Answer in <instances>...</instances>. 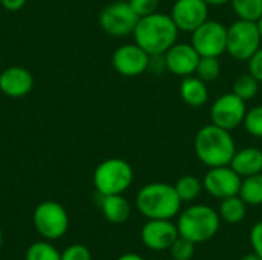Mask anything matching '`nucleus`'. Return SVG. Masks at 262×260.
Returning <instances> with one entry per match:
<instances>
[{
  "label": "nucleus",
  "mask_w": 262,
  "mask_h": 260,
  "mask_svg": "<svg viewBox=\"0 0 262 260\" xmlns=\"http://www.w3.org/2000/svg\"><path fill=\"white\" fill-rule=\"evenodd\" d=\"M101 213L111 224H124L130 216V204L123 195L101 196Z\"/></svg>",
  "instance_id": "19"
},
{
  "label": "nucleus",
  "mask_w": 262,
  "mask_h": 260,
  "mask_svg": "<svg viewBox=\"0 0 262 260\" xmlns=\"http://www.w3.org/2000/svg\"><path fill=\"white\" fill-rule=\"evenodd\" d=\"M180 95L183 101L190 107H201L209 101V89L206 81L198 77H184L180 86Z\"/></svg>",
  "instance_id": "18"
},
{
  "label": "nucleus",
  "mask_w": 262,
  "mask_h": 260,
  "mask_svg": "<svg viewBox=\"0 0 262 260\" xmlns=\"http://www.w3.org/2000/svg\"><path fill=\"white\" fill-rule=\"evenodd\" d=\"M246 113H247L246 101L238 95H235L233 92L218 97L210 109L212 123L230 132L243 126Z\"/></svg>",
  "instance_id": "10"
},
{
  "label": "nucleus",
  "mask_w": 262,
  "mask_h": 260,
  "mask_svg": "<svg viewBox=\"0 0 262 260\" xmlns=\"http://www.w3.org/2000/svg\"><path fill=\"white\" fill-rule=\"evenodd\" d=\"M209 6H221V5H226L229 3L230 0H204Z\"/></svg>",
  "instance_id": "36"
},
{
  "label": "nucleus",
  "mask_w": 262,
  "mask_h": 260,
  "mask_svg": "<svg viewBox=\"0 0 262 260\" xmlns=\"http://www.w3.org/2000/svg\"><path fill=\"white\" fill-rule=\"evenodd\" d=\"M201 55L189 43H175L164 52L166 70L177 77H189L195 74Z\"/></svg>",
  "instance_id": "15"
},
{
  "label": "nucleus",
  "mask_w": 262,
  "mask_h": 260,
  "mask_svg": "<svg viewBox=\"0 0 262 260\" xmlns=\"http://www.w3.org/2000/svg\"><path fill=\"white\" fill-rule=\"evenodd\" d=\"M28 0H0V5L9 11V12H15V11H20L25 5H26Z\"/></svg>",
  "instance_id": "34"
},
{
  "label": "nucleus",
  "mask_w": 262,
  "mask_h": 260,
  "mask_svg": "<svg viewBox=\"0 0 262 260\" xmlns=\"http://www.w3.org/2000/svg\"><path fill=\"white\" fill-rule=\"evenodd\" d=\"M195 245L192 241L178 236L175 239V242L172 244L170 250V256L173 257V260H192L193 254H195Z\"/></svg>",
  "instance_id": "28"
},
{
  "label": "nucleus",
  "mask_w": 262,
  "mask_h": 260,
  "mask_svg": "<svg viewBox=\"0 0 262 260\" xmlns=\"http://www.w3.org/2000/svg\"><path fill=\"white\" fill-rule=\"evenodd\" d=\"M178 236V228L172 219H147L141 228L143 244L154 251L169 250Z\"/></svg>",
  "instance_id": "14"
},
{
  "label": "nucleus",
  "mask_w": 262,
  "mask_h": 260,
  "mask_svg": "<svg viewBox=\"0 0 262 260\" xmlns=\"http://www.w3.org/2000/svg\"><path fill=\"white\" fill-rule=\"evenodd\" d=\"M190 44L201 57H221L227 52V26L216 20H206L192 32Z\"/></svg>",
  "instance_id": "8"
},
{
  "label": "nucleus",
  "mask_w": 262,
  "mask_h": 260,
  "mask_svg": "<svg viewBox=\"0 0 262 260\" xmlns=\"http://www.w3.org/2000/svg\"><path fill=\"white\" fill-rule=\"evenodd\" d=\"M250 244L253 251L262 259V221L255 224L250 230Z\"/></svg>",
  "instance_id": "32"
},
{
  "label": "nucleus",
  "mask_w": 262,
  "mask_h": 260,
  "mask_svg": "<svg viewBox=\"0 0 262 260\" xmlns=\"http://www.w3.org/2000/svg\"><path fill=\"white\" fill-rule=\"evenodd\" d=\"M154 74H161L166 70V61H164V54H157V55H150L149 60V69Z\"/></svg>",
  "instance_id": "33"
},
{
  "label": "nucleus",
  "mask_w": 262,
  "mask_h": 260,
  "mask_svg": "<svg viewBox=\"0 0 262 260\" xmlns=\"http://www.w3.org/2000/svg\"><path fill=\"white\" fill-rule=\"evenodd\" d=\"M25 260H61V253L49 242H35L26 250Z\"/></svg>",
  "instance_id": "26"
},
{
  "label": "nucleus",
  "mask_w": 262,
  "mask_h": 260,
  "mask_svg": "<svg viewBox=\"0 0 262 260\" xmlns=\"http://www.w3.org/2000/svg\"><path fill=\"white\" fill-rule=\"evenodd\" d=\"M175 190L177 195L180 196L181 202H193L203 192L204 185L203 181L193 175H186L181 176L177 182H175Z\"/></svg>",
  "instance_id": "22"
},
{
  "label": "nucleus",
  "mask_w": 262,
  "mask_h": 260,
  "mask_svg": "<svg viewBox=\"0 0 262 260\" xmlns=\"http://www.w3.org/2000/svg\"><path fill=\"white\" fill-rule=\"evenodd\" d=\"M117 260H146L144 257H141L140 254H135V253H126L123 256H120Z\"/></svg>",
  "instance_id": "35"
},
{
  "label": "nucleus",
  "mask_w": 262,
  "mask_h": 260,
  "mask_svg": "<svg viewBox=\"0 0 262 260\" xmlns=\"http://www.w3.org/2000/svg\"><path fill=\"white\" fill-rule=\"evenodd\" d=\"M218 213H220L221 221H224L227 224H239L246 218L247 204L241 199L239 195L230 196V198L221 199Z\"/></svg>",
  "instance_id": "20"
},
{
  "label": "nucleus",
  "mask_w": 262,
  "mask_h": 260,
  "mask_svg": "<svg viewBox=\"0 0 262 260\" xmlns=\"http://www.w3.org/2000/svg\"><path fill=\"white\" fill-rule=\"evenodd\" d=\"M137 208L146 219H173L181 210V199L173 185L146 184L137 195Z\"/></svg>",
  "instance_id": "3"
},
{
  "label": "nucleus",
  "mask_w": 262,
  "mask_h": 260,
  "mask_svg": "<svg viewBox=\"0 0 262 260\" xmlns=\"http://www.w3.org/2000/svg\"><path fill=\"white\" fill-rule=\"evenodd\" d=\"M249 74L262 83V46L249 58Z\"/></svg>",
  "instance_id": "31"
},
{
  "label": "nucleus",
  "mask_w": 262,
  "mask_h": 260,
  "mask_svg": "<svg viewBox=\"0 0 262 260\" xmlns=\"http://www.w3.org/2000/svg\"><path fill=\"white\" fill-rule=\"evenodd\" d=\"M61 260H92V256L84 245L74 244L61 253Z\"/></svg>",
  "instance_id": "30"
},
{
  "label": "nucleus",
  "mask_w": 262,
  "mask_h": 260,
  "mask_svg": "<svg viewBox=\"0 0 262 260\" xmlns=\"http://www.w3.org/2000/svg\"><path fill=\"white\" fill-rule=\"evenodd\" d=\"M34 227L45 239L54 241L66 234L69 228V216L64 207L55 201H43L34 210Z\"/></svg>",
  "instance_id": "7"
},
{
  "label": "nucleus",
  "mask_w": 262,
  "mask_h": 260,
  "mask_svg": "<svg viewBox=\"0 0 262 260\" xmlns=\"http://www.w3.org/2000/svg\"><path fill=\"white\" fill-rule=\"evenodd\" d=\"M193 149L196 158L209 169L230 166L236 153V144L230 130H226L213 123L196 132Z\"/></svg>",
  "instance_id": "1"
},
{
  "label": "nucleus",
  "mask_w": 262,
  "mask_h": 260,
  "mask_svg": "<svg viewBox=\"0 0 262 260\" xmlns=\"http://www.w3.org/2000/svg\"><path fill=\"white\" fill-rule=\"evenodd\" d=\"M2 244H3V234H2V230H0V248H2Z\"/></svg>",
  "instance_id": "39"
},
{
  "label": "nucleus",
  "mask_w": 262,
  "mask_h": 260,
  "mask_svg": "<svg viewBox=\"0 0 262 260\" xmlns=\"http://www.w3.org/2000/svg\"><path fill=\"white\" fill-rule=\"evenodd\" d=\"M138 17H146L157 12L160 0H127Z\"/></svg>",
  "instance_id": "29"
},
{
  "label": "nucleus",
  "mask_w": 262,
  "mask_h": 260,
  "mask_svg": "<svg viewBox=\"0 0 262 260\" xmlns=\"http://www.w3.org/2000/svg\"><path fill=\"white\" fill-rule=\"evenodd\" d=\"M150 55L137 43L121 44L112 55L114 69L123 77H138L149 69Z\"/></svg>",
  "instance_id": "12"
},
{
  "label": "nucleus",
  "mask_w": 262,
  "mask_h": 260,
  "mask_svg": "<svg viewBox=\"0 0 262 260\" xmlns=\"http://www.w3.org/2000/svg\"><path fill=\"white\" fill-rule=\"evenodd\" d=\"M230 167L241 178L262 173V150L259 147H244L236 150Z\"/></svg>",
  "instance_id": "17"
},
{
  "label": "nucleus",
  "mask_w": 262,
  "mask_h": 260,
  "mask_svg": "<svg viewBox=\"0 0 262 260\" xmlns=\"http://www.w3.org/2000/svg\"><path fill=\"white\" fill-rule=\"evenodd\" d=\"M229 3L241 20L256 21L262 15V0H230Z\"/></svg>",
  "instance_id": "23"
},
{
  "label": "nucleus",
  "mask_w": 262,
  "mask_h": 260,
  "mask_svg": "<svg viewBox=\"0 0 262 260\" xmlns=\"http://www.w3.org/2000/svg\"><path fill=\"white\" fill-rule=\"evenodd\" d=\"M221 227V218L216 210L206 204H195L187 207L177 222L180 236L192 241L193 244H203L210 241Z\"/></svg>",
  "instance_id": "4"
},
{
  "label": "nucleus",
  "mask_w": 262,
  "mask_h": 260,
  "mask_svg": "<svg viewBox=\"0 0 262 260\" xmlns=\"http://www.w3.org/2000/svg\"><path fill=\"white\" fill-rule=\"evenodd\" d=\"M239 196L247 205H261L262 204V173L243 178Z\"/></svg>",
  "instance_id": "21"
},
{
  "label": "nucleus",
  "mask_w": 262,
  "mask_h": 260,
  "mask_svg": "<svg viewBox=\"0 0 262 260\" xmlns=\"http://www.w3.org/2000/svg\"><path fill=\"white\" fill-rule=\"evenodd\" d=\"M180 29L173 23L170 15L154 12L146 17H140L135 29V43L143 48L149 55L164 54L177 43Z\"/></svg>",
  "instance_id": "2"
},
{
  "label": "nucleus",
  "mask_w": 262,
  "mask_h": 260,
  "mask_svg": "<svg viewBox=\"0 0 262 260\" xmlns=\"http://www.w3.org/2000/svg\"><path fill=\"white\" fill-rule=\"evenodd\" d=\"M262 46V37L258 31L256 21L238 18L227 26V52L241 61L249 58Z\"/></svg>",
  "instance_id": "6"
},
{
  "label": "nucleus",
  "mask_w": 262,
  "mask_h": 260,
  "mask_svg": "<svg viewBox=\"0 0 262 260\" xmlns=\"http://www.w3.org/2000/svg\"><path fill=\"white\" fill-rule=\"evenodd\" d=\"M241 181L243 178L230 166H221L209 169L203 179V185L210 196L226 199L239 195Z\"/></svg>",
  "instance_id": "11"
},
{
  "label": "nucleus",
  "mask_w": 262,
  "mask_h": 260,
  "mask_svg": "<svg viewBox=\"0 0 262 260\" xmlns=\"http://www.w3.org/2000/svg\"><path fill=\"white\" fill-rule=\"evenodd\" d=\"M256 26H258V31H259V34H261L262 37V15L256 20Z\"/></svg>",
  "instance_id": "38"
},
{
  "label": "nucleus",
  "mask_w": 262,
  "mask_h": 260,
  "mask_svg": "<svg viewBox=\"0 0 262 260\" xmlns=\"http://www.w3.org/2000/svg\"><path fill=\"white\" fill-rule=\"evenodd\" d=\"M170 17L183 32H193L209 20V5L204 0H175Z\"/></svg>",
  "instance_id": "13"
},
{
  "label": "nucleus",
  "mask_w": 262,
  "mask_h": 260,
  "mask_svg": "<svg viewBox=\"0 0 262 260\" xmlns=\"http://www.w3.org/2000/svg\"><path fill=\"white\" fill-rule=\"evenodd\" d=\"M92 181L100 196L123 195L134 182V169L121 158H109L97 166Z\"/></svg>",
  "instance_id": "5"
},
{
  "label": "nucleus",
  "mask_w": 262,
  "mask_h": 260,
  "mask_svg": "<svg viewBox=\"0 0 262 260\" xmlns=\"http://www.w3.org/2000/svg\"><path fill=\"white\" fill-rule=\"evenodd\" d=\"M241 260H262V259L259 257V256H258V254H256V253H255V251H253V253H249V254H246V256H244V257H243Z\"/></svg>",
  "instance_id": "37"
},
{
  "label": "nucleus",
  "mask_w": 262,
  "mask_h": 260,
  "mask_svg": "<svg viewBox=\"0 0 262 260\" xmlns=\"http://www.w3.org/2000/svg\"><path fill=\"white\" fill-rule=\"evenodd\" d=\"M258 90H259V81L252 74H244V75L238 77L233 81V87H232V92L235 95H238L239 98H243L246 103L249 100L255 98Z\"/></svg>",
  "instance_id": "24"
},
{
  "label": "nucleus",
  "mask_w": 262,
  "mask_h": 260,
  "mask_svg": "<svg viewBox=\"0 0 262 260\" xmlns=\"http://www.w3.org/2000/svg\"><path fill=\"white\" fill-rule=\"evenodd\" d=\"M196 77L203 81H215L221 75V63L218 57H201L195 70Z\"/></svg>",
  "instance_id": "25"
},
{
  "label": "nucleus",
  "mask_w": 262,
  "mask_h": 260,
  "mask_svg": "<svg viewBox=\"0 0 262 260\" xmlns=\"http://www.w3.org/2000/svg\"><path fill=\"white\" fill-rule=\"evenodd\" d=\"M243 126L252 136L262 138V106H255L250 110L247 109Z\"/></svg>",
  "instance_id": "27"
},
{
  "label": "nucleus",
  "mask_w": 262,
  "mask_h": 260,
  "mask_svg": "<svg viewBox=\"0 0 262 260\" xmlns=\"http://www.w3.org/2000/svg\"><path fill=\"white\" fill-rule=\"evenodd\" d=\"M34 87V75L23 66H9L0 70V92L9 98L26 97Z\"/></svg>",
  "instance_id": "16"
},
{
  "label": "nucleus",
  "mask_w": 262,
  "mask_h": 260,
  "mask_svg": "<svg viewBox=\"0 0 262 260\" xmlns=\"http://www.w3.org/2000/svg\"><path fill=\"white\" fill-rule=\"evenodd\" d=\"M138 20L140 17L126 0H118L107 5L100 14L101 29L112 37H126L134 34Z\"/></svg>",
  "instance_id": "9"
}]
</instances>
